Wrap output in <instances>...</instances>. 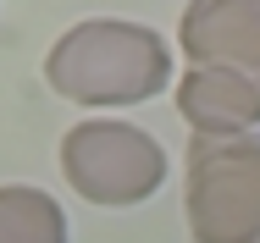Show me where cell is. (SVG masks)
<instances>
[{
	"mask_svg": "<svg viewBox=\"0 0 260 243\" xmlns=\"http://www.w3.org/2000/svg\"><path fill=\"white\" fill-rule=\"evenodd\" d=\"M45 83L72 105L111 111L155 99L172 83V50L155 28L127 17H89L72 22L45 55Z\"/></svg>",
	"mask_w": 260,
	"mask_h": 243,
	"instance_id": "6da1fadb",
	"label": "cell"
},
{
	"mask_svg": "<svg viewBox=\"0 0 260 243\" xmlns=\"http://www.w3.org/2000/svg\"><path fill=\"white\" fill-rule=\"evenodd\" d=\"M183 210L194 243H260V138L194 133L183 155Z\"/></svg>",
	"mask_w": 260,
	"mask_h": 243,
	"instance_id": "7a4b0ae2",
	"label": "cell"
},
{
	"mask_svg": "<svg viewBox=\"0 0 260 243\" xmlns=\"http://www.w3.org/2000/svg\"><path fill=\"white\" fill-rule=\"evenodd\" d=\"M61 177L78 199L100 210H127L166 183V149L133 122H72L61 133Z\"/></svg>",
	"mask_w": 260,
	"mask_h": 243,
	"instance_id": "3957f363",
	"label": "cell"
},
{
	"mask_svg": "<svg viewBox=\"0 0 260 243\" xmlns=\"http://www.w3.org/2000/svg\"><path fill=\"white\" fill-rule=\"evenodd\" d=\"M177 50L188 55V66L260 72V0H188Z\"/></svg>",
	"mask_w": 260,
	"mask_h": 243,
	"instance_id": "277c9868",
	"label": "cell"
},
{
	"mask_svg": "<svg viewBox=\"0 0 260 243\" xmlns=\"http://www.w3.org/2000/svg\"><path fill=\"white\" fill-rule=\"evenodd\" d=\"M177 111L194 133H255L260 127V72L238 66H188L177 78Z\"/></svg>",
	"mask_w": 260,
	"mask_h": 243,
	"instance_id": "5b68a950",
	"label": "cell"
},
{
	"mask_svg": "<svg viewBox=\"0 0 260 243\" xmlns=\"http://www.w3.org/2000/svg\"><path fill=\"white\" fill-rule=\"evenodd\" d=\"M0 243H67L61 204L34 183H6L0 188Z\"/></svg>",
	"mask_w": 260,
	"mask_h": 243,
	"instance_id": "8992f818",
	"label": "cell"
}]
</instances>
